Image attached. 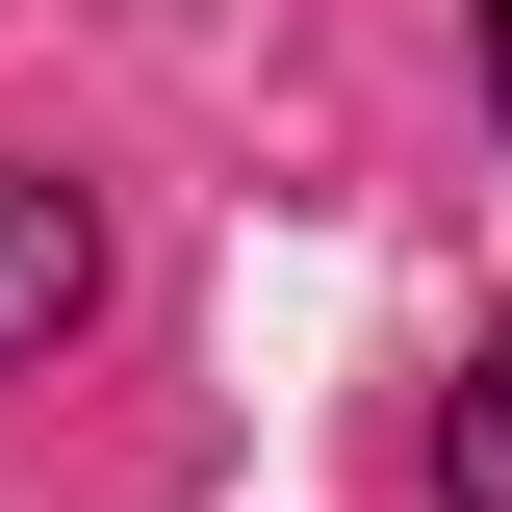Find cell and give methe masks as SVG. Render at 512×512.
Wrapping results in <instances>:
<instances>
[{"label":"cell","instance_id":"1","mask_svg":"<svg viewBox=\"0 0 512 512\" xmlns=\"http://www.w3.org/2000/svg\"><path fill=\"white\" fill-rule=\"evenodd\" d=\"M77 308H103V231H77V180H26V154H0V359H52Z\"/></svg>","mask_w":512,"mask_h":512},{"label":"cell","instance_id":"2","mask_svg":"<svg viewBox=\"0 0 512 512\" xmlns=\"http://www.w3.org/2000/svg\"><path fill=\"white\" fill-rule=\"evenodd\" d=\"M436 512H512V359H461V410H436Z\"/></svg>","mask_w":512,"mask_h":512},{"label":"cell","instance_id":"3","mask_svg":"<svg viewBox=\"0 0 512 512\" xmlns=\"http://www.w3.org/2000/svg\"><path fill=\"white\" fill-rule=\"evenodd\" d=\"M487 103H512V0H487Z\"/></svg>","mask_w":512,"mask_h":512}]
</instances>
